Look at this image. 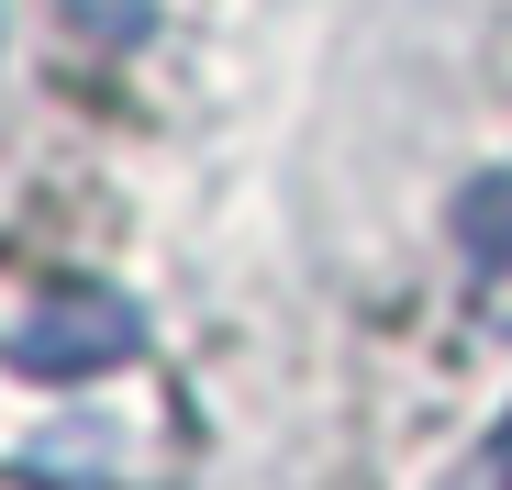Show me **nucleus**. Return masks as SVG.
<instances>
[{
	"label": "nucleus",
	"instance_id": "f257e3e1",
	"mask_svg": "<svg viewBox=\"0 0 512 490\" xmlns=\"http://www.w3.org/2000/svg\"><path fill=\"white\" fill-rule=\"evenodd\" d=\"M0 357H12L23 379H101V368H134L145 357V312L123 290H56Z\"/></svg>",
	"mask_w": 512,
	"mask_h": 490
},
{
	"label": "nucleus",
	"instance_id": "f03ea898",
	"mask_svg": "<svg viewBox=\"0 0 512 490\" xmlns=\"http://www.w3.org/2000/svg\"><path fill=\"white\" fill-rule=\"evenodd\" d=\"M457 245H468V268L512 279V168H490V179L457 190Z\"/></svg>",
	"mask_w": 512,
	"mask_h": 490
},
{
	"label": "nucleus",
	"instance_id": "7ed1b4c3",
	"mask_svg": "<svg viewBox=\"0 0 512 490\" xmlns=\"http://www.w3.org/2000/svg\"><path fill=\"white\" fill-rule=\"evenodd\" d=\"M490 490H512V424H501V446H490Z\"/></svg>",
	"mask_w": 512,
	"mask_h": 490
}]
</instances>
